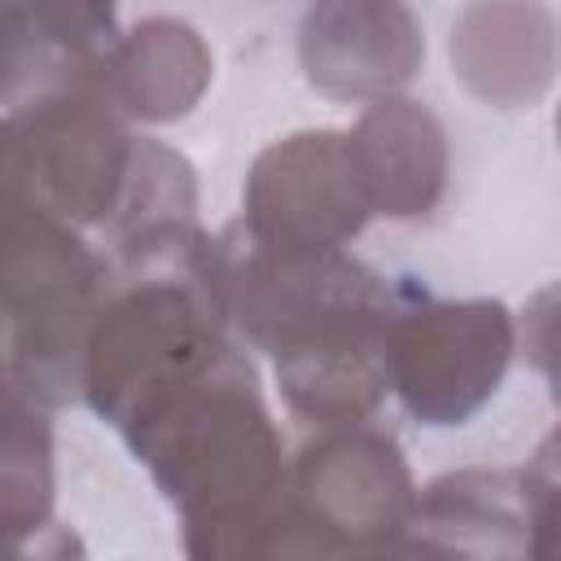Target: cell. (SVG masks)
Here are the masks:
<instances>
[{"label": "cell", "mask_w": 561, "mask_h": 561, "mask_svg": "<svg viewBox=\"0 0 561 561\" xmlns=\"http://www.w3.org/2000/svg\"><path fill=\"white\" fill-rule=\"evenodd\" d=\"M215 241L224 320L272 355L280 394L320 425H359L386 394V324L399 285H386L342 245H272L241 224Z\"/></svg>", "instance_id": "obj_1"}, {"label": "cell", "mask_w": 561, "mask_h": 561, "mask_svg": "<svg viewBox=\"0 0 561 561\" xmlns=\"http://www.w3.org/2000/svg\"><path fill=\"white\" fill-rule=\"evenodd\" d=\"M118 434L184 513L193 557H289L285 443L237 342L131 408Z\"/></svg>", "instance_id": "obj_2"}, {"label": "cell", "mask_w": 561, "mask_h": 561, "mask_svg": "<svg viewBox=\"0 0 561 561\" xmlns=\"http://www.w3.org/2000/svg\"><path fill=\"white\" fill-rule=\"evenodd\" d=\"M110 294L105 259L53 210L0 241V368L44 408L79 399L83 342Z\"/></svg>", "instance_id": "obj_3"}, {"label": "cell", "mask_w": 561, "mask_h": 561, "mask_svg": "<svg viewBox=\"0 0 561 561\" xmlns=\"http://www.w3.org/2000/svg\"><path fill=\"white\" fill-rule=\"evenodd\" d=\"M289 557L403 552L416 486L394 438L359 425H329L285 478Z\"/></svg>", "instance_id": "obj_4"}, {"label": "cell", "mask_w": 561, "mask_h": 561, "mask_svg": "<svg viewBox=\"0 0 561 561\" xmlns=\"http://www.w3.org/2000/svg\"><path fill=\"white\" fill-rule=\"evenodd\" d=\"M513 359V316L495 298H430L416 285H399V302L386 324V390L425 421H469L504 381Z\"/></svg>", "instance_id": "obj_5"}, {"label": "cell", "mask_w": 561, "mask_h": 561, "mask_svg": "<svg viewBox=\"0 0 561 561\" xmlns=\"http://www.w3.org/2000/svg\"><path fill=\"white\" fill-rule=\"evenodd\" d=\"M9 118L18 123L39 202L75 228L105 224L118 202L136 136L101 83V53L48 92L18 105Z\"/></svg>", "instance_id": "obj_6"}, {"label": "cell", "mask_w": 561, "mask_h": 561, "mask_svg": "<svg viewBox=\"0 0 561 561\" xmlns=\"http://www.w3.org/2000/svg\"><path fill=\"white\" fill-rule=\"evenodd\" d=\"M373 206L355 175L346 131H294L267 145L245 175L250 237L272 245H346Z\"/></svg>", "instance_id": "obj_7"}, {"label": "cell", "mask_w": 561, "mask_h": 561, "mask_svg": "<svg viewBox=\"0 0 561 561\" xmlns=\"http://www.w3.org/2000/svg\"><path fill=\"white\" fill-rule=\"evenodd\" d=\"M552 438L530 469H460L434 478L412 508L403 552H543L552 548Z\"/></svg>", "instance_id": "obj_8"}, {"label": "cell", "mask_w": 561, "mask_h": 561, "mask_svg": "<svg viewBox=\"0 0 561 561\" xmlns=\"http://www.w3.org/2000/svg\"><path fill=\"white\" fill-rule=\"evenodd\" d=\"M307 83L333 101H377L412 83L425 39L403 0H320L302 18Z\"/></svg>", "instance_id": "obj_9"}, {"label": "cell", "mask_w": 561, "mask_h": 561, "mask_svg": "<svg viewBox=\"0 0 561 561\" xmlns=\"http://www.w3.org/2000/svg\"><path fill=\"white\" fill-rule=\"evenodd\" d=\"M346 149L373 215H425L447 184V136L408 96H377L346 131Z\"/></svg>", "instance_id": "obj_10"}, {"label": "cell", "mask_w": 561, "mask_h": 561, "mask_svg": "<svg viewBox=\"0 0 561 561\" xmlns=\"http://www.w3.org/2000/svg\"><path fill=\"white\" fill-rule=\"evenodd\" d=\"M451 61L469 92L491 105H530L557 70L552 13L530 0H478L451 31Z\"/></svg>", "instance_id": "obj_11"}, {"label": "cell", "mask_w": 561, "mask_h": 561, "mask_svg": "<svg viewBox=\"0 0 561 561\" xmlns=\"http://www.w3.org/2000/svg\"><path fill=\"white\" fill-rule=\"evenodd\" d=\"M210 75L206 39L180 18H145L101 48V83L123 118H180L202 101Z\"/></svg>", "instance_id": "obj_12"}, {"label": "cell", "mask_w": 561, "mask_h": 561, "mask_svg": "<svg viewBox=\"0 0 561 561\" xmlns=\"http://www.w3.org/2000/svg\"><path fill=\"white\" fill-rule=\"evenodd\" d=\"M53 513V430L35 403L0 368V530L31 543V552H79V543L48 522Z\"/></svg>", "instance_id": "obj_13"}, {"label": "cell", "mask_w": 561, "mask_h": 561, "mask_svg": "<svg viewBox=\"0 0 561 561\" xmlns=\"http://www.w3.org/2000/svg\"><path fill=\"white\" fill-rule=\"evenodd\" d=\"M92 57H79V53L57 48L48 35H39L22 18V9L13 0H0V105H9V110L26 105L31 96L48 92L53 83H61L66 75H75Z\"/></svg>", "instance_id": "obj_14"}, {"label": "cell", "mask_w": 561, "mask_h": 561, "mask_svg": "<svg viewBox=\"0 0 561 561\" xmlns=\"http://www.w3.org/2000/svg\"><path fill=\"white\" fill-rule=\"evenodd\" d=\"M13 4L39 35H48L66 53L92 57L114 39L118 0H13Z\"/></svg>", "instance_id": "obj_15"}, {"label": "cell", "mask_w": 561, "mask_h": 561, "mask_svg": "<svg viewBox=\"0 0 561 561\" xmlns=\"http://www.w3.org/2000/svg\"><path fill=\"white\" fill-rule=\"evenodd\" d=\"M35 210H48L31 184L26 171V153H22V136L13 118H0V241Z\"/></svg>", "instance_id": "obj_16"}]
</instances>
